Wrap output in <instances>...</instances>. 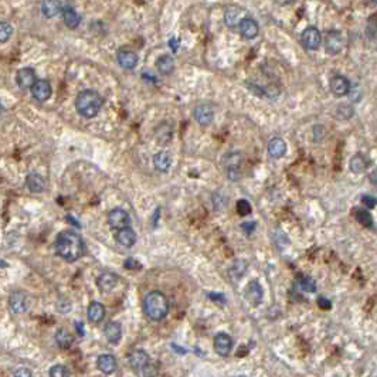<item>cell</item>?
Returning <instances> with one entry per match:
<instances>
[{"mask_svg": "<svg viewBox=\"0 0 377 377\" xmlns=\"http://www.w3.org/2000/svg\"><path fill=\"white\" fill-rule=\"evenodd\" d=\"M143 311L149 319L162 320L169 313V302L160 291H152L143 299Z\"/></svg>", "mask_w": 377, "mask_h": 377, "instance_id": "obj_3", "label": "cell"}, {"mask_svg": "<svg viewBox=\"0 0 377 377\" xmlns=\"http://www.w3.org/2000/svg\"><path fill=\"white\" fill-rule=\"evenodd\" d=\"M244 295H245V299L248 301L251 305H260V304L263 302L264 298L263 286L260 285L258 281H251V282L245 286Z\"/></svg>", "mask_w": 377, "mask_h": 377, "instance_id": "obj_8", "label": "cell"}, {"mask_svg": "<svg viewBox=\"0 0 377 377\" xmlns=\"http://www.w3.org/2000/svg\"><path fill=\"white\" fill-rule=\"evenodd\" d=\"M56 342H57V345L61 349H68L72 346L74 338H72V334L67 329L61 327V329H58L57 332H56Z\"/></svg>", "mask_w": 377, "mask_h": 377, "instance_id": "obj_30", "label": "cell"}, {"mask_svg": "<svg viewBox=\"0 0 377 377\" xmlns=\"http://www.w3.org/2000/svg\"><path fill=\"white\" fill-rule=\"evenodd\" d=\"M63 19H64L65 26L68 29H77L79 26V22H81V17L79 15L75 12V9H72L70 5H67L64 9H63Z\"/></svg>", "mask_w": 377, "mask_h": 377, "instance_id": "obj_21", "label": "cell"}, {"mask_svg": "<svg viewBox=\"0 0 377 377\" xmlns=\"http://www.w3.org/2000/svg\"><path fill=\"white\" fill-rule=\"evenodd\" d=\"M318 304H319V306L322 309H330V306H332V302H330L329 299L323 298V297L318 299Z\"/></svg>", "mask_w": 377, "mask_h": 377, "instance_id": "obj_44", "label": "cell"}, {"mask_svg": "<svg viewBox=\"0 0 377 377\" xmlns=\"http://www.w3.org/2000/svg\"><path fill=\"white\" fill-rule=\"evenodd\" d=\"M116 241L119 242L121 245L123 247H132L134 244L136 242V234L135 231L132 230L131 227H125L122 228V230H118V233H116Z\"/></svg>", "mask_w": 377, "mask_h": 377, "instance_id": "obj_22", "label": "cell"}, {"mask_svg": "<svg viewBox=\"0 0 377 377\" xmlns=\"http://www.w3.org/2000/svg\"><path fill=\"white\" fill-rule=\"evenodd\" d=\"M241 160L242 157L240 153H228L227 156L224 157V166H226V172L230 180L237 182L240 176H241Z\"/></svg>", "mask_w": 377, "mask_h": 377, "instance_id": "obj_5", "label": "cell"}, {"mask_svg": "<svg viewBox=\"0 0 377 377\" xmlns=\"http://www.w3.org/2000/svg\"><path fill=\"white\" fill-rule=\"evenodd\" d=\"M97 285H98V289L101 292L108 294V292L112 291L115 286L118 285V277L115 274H112V272H104L97 279Z\"/></svg>", "mask_w": 377, "mask_h": 377, "instance_id": "obj_16", "label": "cell"}, {"mask_svg": "<svg viewBox=\"0 0 377 377\" xmlns=\"http://www.w3.org/2000/svg\"><path fill=\"white\" fill-rule=\"evenodd\" d=\"M129 223V214L122 210V208H114L108 214V224L115 230H122V228L128 227Z\"/></svg>", "mask_w": 377, "mask_h": 377, "instance_id": "obj_7", "label": "cell"}, {"mask_svg": "<svg viewBox=\"0 0 377 377\" xmlns=\"http://www.w3.org/2000/svg\"><path fill=\"white\" fill-rule=\"evenodd\" d=\"M75 326H77V330H78V333L82 336V334H84V325H82L81 322H75Z\"/></svg>", "mask_w": 377, "mask_h": 377, "instance_id": "obj_47", "label": "cell"}, {"mask_svg": "<svg viewBox=\"0 0 377 377\" xmlns=\"http://www.w3.org/2000/svg\"><path fill=\"white\" fill-rule=\"evenodd\" d=\"M330 91L333 93L336 97H345L348 95L350 91V82L346 77L343 75H334L333 78L330 79Z\"/></svg>", "mask_w": 377, "mask_h": 377, "instance_id": "obj_12", "label": "cell"}, {"mask_svg": "<svg viewBox=\"0 0 377 377\" xmlns=\"http://www.w3.org/2000/svg\"><path fill=\"white\" fill-rule=\"evenodd\" d=\"M268 153L272 157H282L286 153V143L282 138H274L268 143Z\"/></svg>", "mask_w": 377, "mask_h": 377, "instance_id": "obj_24", "label": "cell"}, {"mask_svg": "<svg viewBox=\"0 0 377 377\" xmlns=\"http://www.w3.org/2000/svg\"><path fill=\"white\" fill-rule=\"evenodd\" d=\"M362 201L366 206L369 207V208H373V207L376 206V199L371 197V196H362Z\"/></svg>", "mask_w": 377, "mask_h": 377, "instance_id": "obj_43", "label": "cell"}, {"mask_svg": "<svg viewBox=\"0 0 377 377\" xmlns=\"http://www.w3.org/2000/svg\"><path fill=\"white\" fill-rule=\"evenodd\" d=\"M240 31H241V36L245 37V38H256L258 36V31H260V27L254 19L251 17H244L241 22H240Z\"/></svg>", "mask_w": 377, "mask_h": 377, "instance_id": "obj_18", "label": "cell"}, {"mask_svg": "<svg viewBox=\"0 0 377 377\" xmlns=\"http://www.w3.org/2000/svg\"><path fill=\"white\" fill-rule=\"evenodd\" d=\"M208 298L214 299V301H223V302L226 301L223 294H216V292H210V294H208Z\"/></svg>", "mask_w": 377, "mask_h": 377, "instance_id": "obj_45", "label": "cell"}, {"mask_svg": "<svg viewBox=\"0 0 377 377\" xmlns=\"http://www.w3.org/2000/svg\"><path fill=\"white\" fill-rule=\"evenodd\" d=\"M156 68L162 75H171L173 70H175V58L172 56L159 57L156 61Z\"/></svg>", "mask_w": 377, "mask_h": 377, "instance_id": "obj_29", "label": "cell"}, {"mask_svg": "<svg viewBox=\"0 0 377 377\" xmlns=\"http://www.w3.org/2000/svg\"><path fill=\"white\" fill-rule=\"evenodd\" d=\"M16 82L22 90H27L31 88L33 84L36 82V72L33 68H22L17 71L16 75Z\"/></svg>", "mask_w": 377, "mask_h": 377, "instance_id": "obj_13", "label": "cell"}, {"mask_svg": "<svg viewBox=\"0 0 377 377\" xmlns=\"http://www.w3.org/2000/svg\"><path fill=\"white\" fill-rule=\"evenodd\" d=\"M345 44H346V40H345V36L342 34V31H339V30L327 31L326 36H325V50L327 54H330V56L339 54L345 49Z\"/></svg>", "mask_w": 377, "mask_h": 377, "instance_id": "obj_4", "label": "cell"}, {"mask_svg": "<svg viewBox=\"0 0 377 377\" xmlns=\"http://www.w3.org/2000/svg\"><path fill=\"white\" fill-rule=\"evenodd\" d=\"M30 90L37 101H47L51 97V86L47 79H36Z\"/></svg>", "mask_w": 377, "mask_h": 377, "instance_id": "obj_10", "label": "cell"}, {"mask_svg": "<svg viewBox=\"0 0 377 377\" xmlns=\"http://www.w3.org/2000/svg\"><path fill=\"white\" fill-rule=\"evenodd\" d=\"M27 187H29L30 192L41 193L46 187L44 179L40 175H30L27 178Z\"/></svg>", "mask_w": 377, "mask_h": 377, "instance_id": "obj_31", "label": "cell"}, {"mask_svg": "<svg viewBox=\"0 0 377 377\" xmlns=\"http://www.w3.org/2000/svg\"><path fill=\"white\" fill-rule=\"evenodd\" d=\"M169 46H171L172 51H178V49H179V40H178V38H172L171 41H169Z\"/></svg>", "mask_w": 377, "mask_h": 377, "instance_id": "obj_46", "label": "cell"}, {"mask_svg": "<svg viewBox=\"0 0 377 377\" xmlns=\"http://www.w3.org/2000/svg\"><path fill=\"white\" fill-rule=\"evenodd\" d=\"M235 377H245V376H235Z\"/></svg>", "mask_w": 377, "mask_h": 377, "instance_id": "obj_48", "label": "cell"}, {"mask_svg": "<svg viewBox=\"0 0 377 377\" xmlns=\"http://www.w3.org/2000/svg\"><path fill=\"white\" fill-rule=\"evenodd\" d=\"M86 245L82 238L71 230H65L60 233L56 240V253L63 260L68 263H74L84 256Z\"/></svg>", "mask_w": 377, "mask_h": 377, "instance_id": "obj_1", "label": "cell"}, {"mask_svg": "<svg viewBox=\"0 0 377 377\" xmlns=\"http://www.w3.org/2000/svg\"><path fill=\"white\" fill-rule=\"evenodd\" d=\"M233 349V339L227 333H219L214 338V350L220 356H228Z\"/></svg>", "mask_w": 377, "mask_h": 377, "instance_id": "obj_9", "label": "cell"}, {"mask_svg": "<svg viewBox=\"0 0 377 377\" xmlns=\"http://www.w3.org/2000/svg\"><path fill=\"white\" fill-rule=\"evenodd\" d=\"M13 34V27L6 22H0V43H6Z\"/></svg>", "mask_w": 377, "mask_h": 377, "instance_id": "obj_35", "label": "cell"}, {"mask_svg": "<svg viewBox=\"0 0 377 377\" xmlns=\"http://www.w3.org/2000/svg\"><path fill=\"white\" fill-rule=\"evenodd\" d=\"M374 19H376V16L373 15L367 22V33L371 36L373 40H374V36H376V22H374Z\"/></svg>", "mask_w": 377, "mask_h": 377, "instance_id": "obj_40", "label": "cell"}, {"mask_svg": "<svg viewBox=\"0 0 377 377\" xmlns=\"http://www.w3.org/2000/svg\"><path fill=\"white\" fill-rule=\"evenodd\" d=\"M353 108L350 107V105H339V107L336 108L333 111V116L334 118H338V119H349V118H352L353 116Z\"/></svg>", "mask_w": 377, "mask_h": 377, "instance_id": "obj_32", "label": "cell"}, {"mask_svg": "<svg viewBox=\"0 0 377 377\" xmlns=\"http://www.w3.org/2000/svg\"><path fill=\"white\" fill-rule=\"evenodd\" d=\"M65 6H67V3H63V2H43L41 10H43V15L46 17H54L58 13H61Z\"/></svg>", "mask_w": 377, "mask_h": 377, "instance_id": "obj_27", "label": "cell"}, {"mask_svg": "<svg viewBox=\"0 0 377 377\" xmlns=\"http://www.w3.org/2000/svg\"><path fill=\"white\" fill-rule=\"evenodd\" d=\"M301 43L304 44V47L308 50H318L322 43L320 31L316 27H308L301 34Z\"/></svg>", "mask_w": 377, "mask_h": 377, "instance_id": "obj_6", "label": "cell"}, {"mask_svg": "<svg viewBox=\"0 0 377 377\" xmlns=\"http://www.w3.org/2000/svg\"><path fill=\"white\" fill-rule=\"evenodd\" d=\"M128 360H129V366L132 367V369L135 370H142L148 363H149V356L148 353L142 350V349H135V350H132L128 356Z\"/></svg>", "mask_w": 377, "mask_h": 377, "instance_id": "obj_11", "label": "cell"}, {"mask_svg": "<svg viewBox=\"0 0 377 377\" xmlns=\"http://www.w3.org/2000/svg\"><path fill=\"white\" fill-rule=\"evenodd\" d=\"M172 157L166 150H160L153 156V166L159 172H167L171 169Z\"/></svg>", "mask_w": 377, "mask_h": 377, "instance_id": "obj_23", "label": "cell"}, {"mask_svg": "<svg viewBox=\"0 0 377 377\" xmlns=\"http://www.w3.org/2000/svg\"><path fill=\"white\" fill-rule=\"evenodd\" d=\"M123 267L127 268V270H141L142 268V264L139 263L136 258H132V257H129L125 260V264H123Z\"/></svg>", "mask_w": 377, "mask_h": 377, "instance_id": "obj_39", "label": "cell"}, {"mask_svg": "<svg viewBox=\"0 0 377 377\" xmlns=\"http://www.w3.org/2000/svg\"><path fill=\"white\" fill-rule=\"evenodd\" d=\"M15 377H33V373L27 367H20L15 371Z\"/></svg>", "mask_w": 377, "mask_h": 377, "instance_id": "obj_42", "label": "cell"}, {"mask_svg": "<svg viewBox=\"0 0 377 377\" xmlns=\"http://www.w3.org/2000/svg\"><path fill=\"white\" fill-rule=\"evenodd\" d=\"M87 315H88V319L91 320V322L100 323L101 320L104 319V316H105V308L100 302H91L90 306H88Z\"/></svg>", "mask_w": 377, "mask_h": 377, "instance_id": "obj_25", "label": "cell"}, {"mask_svg": "<svg viewBox=\"0 0 377 377\" xmlns=\"http://www.w3.org/2000/svg\"><path fill=\"white\" fill-rule=\"evenodd\" d=\"M10 309L15 313H24L27 311V297L24 292H13L9 299Z\"/></svg>", "mask_w": 377, "mask_h": 377, "instance_id": "obj_14", "label": "cell"}, {"mask_svg": "<svg viewBox=\"0 0 377 377\" xmlns=\"http://www.w3.org/2000/svg\"><path fill=\"white\" fill-rule=\"evenodd\" d=\"M194 118L203 127L210 125L213 122L214 118L213 108L210 107V105H206V104H201V105H199V107L194 109Z\"/></svg>", "mask_w": 377, "mask_h": 377, "instance_id": "obj_17", "label": "cell"}, {"mask_svg": "<svg viewBox=\"0 0 377 377\" xmlns=\"http://www.w3.org/2000/svg\"><path fill=\"white\" fill-rule=\"evenodd\" d=\"M104 333L107 336L108 342L112 345H118L122 338V326L118 322H108L104 329Z\"/></svg>", "mask_w": 377, "mask_h": 377, "instance_id": "obj_19", "label": "cell"}, {"mask_svg": "<svg viewBox=\"0 0 377 377\" xmlns=\"http://www.w3.org/2000/svg\"><path fill=\"white\" fill-rule=\"evenodd\" d=\"M142 376L143 377H156L157 376V367L152 363H148L142 370Z\"/></svg>", "mask_w": 377, "mask_h": 377, "instance_id": "obj_38", "label": "cell"}, {"mask_svg": "<svg viewBox=\"0 0 377 377\" xmlns=\"http://www.w3.org/2000/svg\"><path fill=\"white\" fill-rule=\"evenodd\" d=\"M235 210H237V213L240 214V216H248L251 214V204L248 203V200H238L237 201V206H235Z\"/></svg>", "mask_w": 377, "mask_h": 377, "instance_id": "obj_37", "label": "cell"}, {"mask_svg": "<svg viewBox=\"0 0 377 377\" xmlns=\"http://www.w3.org/2000/svg\"><path fill=\"white\" fill-rule=\"evenodd\" d=\"M241 230L247 235H251V233H253V231L256 230V223H254V221H249V223H244V224H241Z\"/></svg>", "mask_w": 377, "mask_h": 377, "instance_id": "obj_41", "label": "cell"}, {"mask_svg": "<svg viewBox=\"0 0 377 377\" xmlns=\"http://www.w3.org/2000/svg\"><path fill=\"white\" fill-rule=\"evenodd\" d=\"M367 166H369V160H367V157L362 155V153H356L355 156L350 159V162H349V167H350V171L353 172V173H363V172L367 169Z\"/></svg>", "mask_w": 377, "mask_h": 377, "instance_id": "obj_28", "label": "cell"}, {"mask_svg": "<svg viewBox=\"0 0 377 377\" xmlns=\"http://www.w3.org/2000/svg\"><path fill=\"white\" fill-rule=\"evenodd\" d=\"M118 63L125 70H134L138 65V56L132 50L121 49L118 51Z\"/></svg>", "mask_w": 377, "mask_h": 377, "instance_id": "obj_15", "label": "cell"}, {"mask_svg": "<svg viewBox=\"0 0 377 377\" xmlns=\"http://www.w3.org/2000/svg\"><path fill=\"white\" fill-rule=\"evenodd\" d=\"M299 286H301V289H304L305 292H315L316 291V282H315V279L311 277H301L299 279Z\"/></svg>", "mask_w": 377, "mask_h": 377, "instance_id": "obj_34", "label": "cell"}, {"mask_svg": "<svg viewBox=\"0 0 377 377\" xmlns=\"http://www.w3.org/2000/svg\"><path fill=\"white\" fill-rule=\"evenodd\" d=\"M97 366L104 374H111L116 370V359L112 355H101L97 360Z\"/></svg>", "mask_w": 377, "mask_h": 377, "instance_id": "obj_20", "label": "cell"}, {"mask_svg": "<svg viewBox=\"0 0 377 377\" xmlns=\"http://www.w3.org/2000/svg\"><path fill=\"white\" fill-rule=\"evenodd\" d=\"M355 217L356 220L359 221L362 226H364V227H373V220H371V216H370L367 210L357 208L355 213Z\"/></svg>", "mask_w": 377, "mask_h": 377, "instance_id": "obj_33", "label": "cell"}, {"mask_svg": "<svg viewBox=\"0 0 377 377\" xmlns=\"http://www.w3.org/2000/svg\"><path fill=\"white\" fill-rule=\"evenodd\" d=\"M104 105V100L100 94L94 90H84L77 95L75 100V108L78 111V114L84 118H94L97 116L101 108Z\"/></svg>", "mask_w": 377, "mask_h": 377, "instance_id": "obj_2", "label": "cell"}, {"mask_svg": "<svg viewBox=\"0 0 377 377\" xmlns=\"http://www.w3.org/2000/svg\"><path fill=\"white\" fill-rule=\"evenodd\" d=\"M242 19V10L237 6H231L226 10V15H224V22L227 24L228 27H235L237 24H240Z\"/></svg>", "mask_w": 377, "mask_h": 377, "instance_id": "obj_26", "label": "cell"}, {"mask_svg": "<svg viewBox=\"0 0 377 377\" xmlns=\"http://www.w3.org/2000/svg\"><path fill=\"white\" fill-rule=\"evenodd\" d=\"M50 377H70V371L63 364H54L49 371Z\"/></svg>", "mask_w": 377, "mask_h": 377, "instance_id": "obj_36", "label": "cell"}]
</instances>
